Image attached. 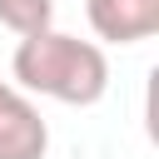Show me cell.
Instances as JSON below:
<instances>
[{"label":"cell","mask_w":159,"mask_h":159,"mask_svg":"<svg viewBox=\"0 0 159 159\" xmlns=\"http://www.w3.org/2000/svg\"><path fill=\"white\" fill-rule=\"evenodd\" d=\"M10 75H15V89H25V94H40V99H55L70 109H89L109 89V55L99 40H80V35H65L50 25L15 45Z\"/></svg>","instance_id":"1"},{"label":"cell","mask_w":159,"mask_h":159,"mask_svg":"<svg viewBox=\"0 0 159 159\" xmlns=\"http://www.w3.org/2000/svg\"><path fill=\"white\" fill-rule=\"evenodd\" d=\"M45 154H50V124L35 94L0 80V159H45Z\"/></svg>","instance_id":"2"},{"label":"cell","mask_w":159,"mask_h":159,"mask_svg":"<svg viewBox=\"0 0 159 159\" xmlns=\"http://www.w3.org/2000/svg\"><path fill=\"white\" fill-rule=\"evenodd\" d=\"M84 15L104 45H139L159 35V0H84Z\"/></svg>","instance_id":"3"},{"label":"cell","mask_w":159,"mask_h":159,"mask_svg":"<svg viewBox=\"0 0 159 159\" xmlns=\"http://www.w3.org/2000/svg\"><path fill=\"white\" fill-rule=\"evenodd\" d=\"M0 25L10 35H40L55 25V0H0Z\"/></svg>","instance_id":"4"}]
</instances>
